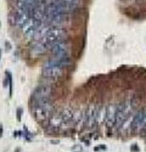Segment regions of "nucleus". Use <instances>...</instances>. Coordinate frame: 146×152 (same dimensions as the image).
<instances>
[{
    "mask_svg": "<svg viewBox=\"0 0 146 152\" xmlns=\"http://www.w3.org/2000/svg\"><path fill=\"white\" fill-rule=\"evenodd\" d=\"M51 94V88L49 85H40L35 89L33 93V100L34 102H40L44 100H49V95Z\"/></svg>",
    "mask_w": 146,
    "mask_h": 152,
    "instance_id": "obj_1",
    "label": "nucleus"
},
{
    "mask_svg": "<svg viewBox=\"0 0 146 152\" xmlns=\"http://www.w3.org/2000/svg\"><path fill=\"white\" fill-rule=\"evenodd\" d=\"M51 51L54 53V55H57V56H61V55H68V51H69V44L67 40H58L56 42L54 45H51Z\"/></svg>",
    "mask_w": 146,
    "mask_h": 152,
    "instance_id": "obj_2",
    "label": "nucleus"
},
{
    "mask_svg": "<svg viewBox=\"0 0 146 152\" xmlns=\"http://www.w3.org/2000/svg\"><path fill=\"white\" fill-rule=\"evenodd\" d=\"M62 72H64V68L58 67V66L44 67V69H43V74L45 75L46 78H50V79H57L58 77H61Z\"/></svg>",
    "mask_w": 146,
    "mask_h": 152,
    "instance_id": "obj_3",
    "label": "nucleus"
},
{
    "mask_svg": "<svg viewBox=\"0 0 146 152\" xmlns=\"http://www.w3.org/2000/svg\"><path fill=\"white\" fill-rule=\"evenodd\" d=\"M145 116V111H139L135 116H133V122H131V130L133 132H140L142 129V119Z\"/></svg>",
    "mask_w": 146,
    "mask_h": 152,
    "instance_id": "obj_4",
    "label": "nucleus"
},
{
    "mask_svg": "<svg viewBox=\"0 0 146 152\" xmlns=\"http://www.w3.org/2000/svg\"><path fill=\"white\" fill-rule=\"evenodd\" d=\"M116 113H117V106L116 105H110L106 110V123L108 126H112L116 123Z\"/></svg>",
    "mask_w": 146,
    "mask_h": 152,
    "instance_id": "obj_5",
    "label": "nucleus"
},
{
    "mask_svg": "<svg viewBox=\"0 0 146 152\" xmlns=\"http://www.w3.org/2000/svg\"><path fill=\"white\" fill-rule=\"evenodd\" d=\"M47 48H50V46H49L46 43H44L43 40H36V42L33 44L31 51H32V54H34V55H42V54L46 53Z\"/></svg>",
    "mask_w": 146,
    "mask_h": 152,
    "instance_id": "obj_6",
    "label": "nucleus"
},
{
    "mask_svg": "<svg viewBox=\"0 0 146 152\" xmlns=\"http://www.w3.org/2000/svg\"><path fill=\"white\" fill-rule=\"evenodd\" d=\"M97 111H99V107H97V106H93V107H90V110L88 111V113L85 115V122H87V125L91 126L94 123H96Z\"/></svg>",
    "mask_w": 146,
    "mask_h": 152,
    "instance_id": "obj_7",
    "label": "nucleus"
},
{
    "mask_svg": "<svg viewBox=\"0 0 146 152\" xmlns=\"http://www.w3.org/2000/svg\"><path fill=\"white\" fill-rule=\"evenodd\" d=\"M106 110H107V107L102 106L101 108H99V111H97V116H96V123L97 124L102 123L106 119Z\"/></svg>",
    "mask_w": 146,
    "mask_h": 152,
    "instance_id": "obj_8",
    "label": "nucleus"
},
{
    "mask_svg": "<svg viewBox=\"0 0 146 152\" xmlns=\"http://www.w3.org/2000/svg\"><path fill=\"white\" fill-rule=\"evenodd\" d=\"M62 123H64L62 116H54L50 119V125H53V126H60V125H62Z\"/></svg>",
    "mask_w": 146,
    "mask_h": 152,
    "instance_id": "obj_9",
    "label": "nucleus"
}]
</instances>
